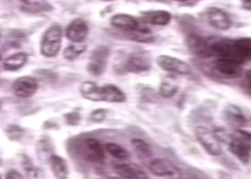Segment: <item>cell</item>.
<instances>
[{
    "label": "cell",
    "instance_id": "cell-1",
    "mask_svg": "<svg viewBox=\"0 0 251 179\" xmlns=\"http://www.w3.org/2000/svg\"><path fill=\"white\" fill-rule=\"evenodd\" d=\"M211 53L217 58H228L244 64L251 57V39L249 37L214 39L211 42Z\"/></svg>",
    "mask_w": 251,
    "mask_h": 179
},
{
    "label": "cell",
    "instance_id": "cell-2",
    "mask_svg": "<svg viewBox=\"0 0 251 179\" xmlns=\"http://www.w3.org/2000/svg\"><path fill=\"white\" fill-rule=\"evenodd\" d=\"M229 151L243 164H249L251 158V132L237 129L229 140Z\"/></svg>",
    "mask_w": 251,
    "mask_h": 179
},
{
    "label": "cell",
    "instance_id": "cell-3",
    "mask_svg": "<svg viewBox=\"0 0 251 179\" xmlns=\"http://www.w3.org/2000/svg\"><path fill=\"white\" fill-rule=\"evenodd\" d=\"M62 28L59 24L50 25L42 36L40 42V52L47 58L55 57L62 45Z\"/></svg>",
    "mask_w": 251,
    "mask_h": 179
},
{
    "label": "cell",
    "instance_id": "cell-4",
    "mask_svg": "<svg viewBox=\"0 0 251 179\" xmlns=\"http://www.w3.org/2000/svg\"><path fill=\"white\" fill-rule=\"evenodd\" d=\"M195 137L204 151L212 156H219L223 153L221 141L215 132L205 127H197L194 130Z\"/></svg>",
    "mask_w": 251,
    "mask_h": 179
},
{
    "label": "cell",
    "instance_id": "cell-5",
    "mask_svg": "<svg viewBox=\"0 0 251 179\" xmlns=\"http://www.w3.org/2000/svg\"><path fill=\"white\" fill-rule=\"evenodd\" d=\"M110 50L108 46L101 45L93 51L87 70L94 77L102 76L106 70L110 58Z\"/></svg>",
    "mask_w": 251,
    "mask_h": 179
},
{
    "label": "cell",
    "instance_id": "cell-6",
    "mask_svg": "<svg viewBox=\"0 0 251 179\" xmlns=\"http://www.w3.org/2000/svg\"><path fill=\"white\" fill-rule=\"evenodd\" d=\"M149 170L157 177L169 179H183L181 170L169 159L155 158L148 165Z\"/></svg>",
    "mask_w": 251,
    "mask_h": 179
},
{
    "label": "cell",
    "instance_id": "cell-7",
    "mask_svg": "<svg viewBox=\"0 0 251 179\" xmlns=\"http://www.w3.org/2000/svg\"><path fill=\"white\" fill-rule=\"evenodd\" d=\"M156 63L162 70L174 76H188L191 73V68L187 62L172 55H159L156 58Z\"/></svg>",
    "mask_w": 251,
    "mask_h": 179
},
{
    "label": "cell",
    "instance_id": "cell-8",
    "mask_svg": "<svg viewBox=\"0 0 251 179\" xmlns=\"http://www.w3.org/2000/svg\"><path fill=\"white\" fill-rule=\"evenodd\" d=\"M151 68V60L146 52H133L129 54L123 65V70L126 73L142 74L150 71Z\"/></svg>",
    "mask_w": 251,
    "mask_h": 179
},
{
    "label": "cell",
    "instance_id": "cell-9",
    "mask_svg": "<svg viewBox=\"0 0 251 179\" xmlns=\"http://www.w3.org/2000/svg\"><path fill=\"white\" fill-rule=\"evenodd\" d=\"M83 155L92 163L102 164L106 159L105 148L95 138H86L83 141Z\"/></svg>",
    "mask_w": 251,
    "mask_h": 179
},
{
    "label": "cell",
    "instance_id": "cell-10",
    "mask_svg": "<svg viewBox=\"0 0 251 179\" xmlns=\"http://www.w3.org/2000/svg\"><path fill=\"white\" fill-rule=\"evenodd\" d=\"M205 17L208 24L219 31H226L232 25L228 14L216 7L208 8L205 11Z\"/></svg>",
    "mask_w": 251,
    "mask_h": 179
},
{
    "label": "cell",
    "instance_id": "cell-11",
    "mask_svg": "<svg viewBox=\"0 0 251 179\" xmlns=\"http://www.w3.org/2000/svg\"><path fill=\"white\" fill-rule=\"evenodd\" d=\"M211 42L212 40L196 34H190L187 38L188 50L193 54L201 58H207L212 56Z\"/></svg>",
    "mask_w": 251,
    "mask_h": 179
},
{
    "label": "cell",
    "instance_id": "cell-12",
    "mask_svg": "<svg viewBox=\"0 0 251 179\" xmlns=\"http://www.w3.org/2000/svg\"><path fill=\"white\" fill-rule=\"evenodd\" d=\"M38 90V82L32 77H18L13 84V91L16 97L28 98L32 97Z\"/></svg>",
    "mask_w": 251,
    "mask_h": 179
},
{
    "label": "cell",
    "instance_id": "cell-13",
    "mask_svg": "<svg viewBox=\"0 0 251 179\" xmlns=\"http://www.w3.org/2000/svg\"><path fill=\"white\" fill-rule=\"evenodd\" d=\"M89 34V27L85 20L76 18L73 20L66 29L67 38L75 44L84 42Z\"/></svg>",
    "mask_w": 251,
    "mask_h": 179
},
{
    "label": "cell",
    "instance_id": "cell-14",
    "mask_svg": "<svg viewBox=\"0 0 251 179\" xmlns=\"http://www.w3.org/2000/svg\"><path fill=\"white\" fill-rule=\"evenodd\" d=\"M243 64L228 58H217L215 68L220 74L227 78H237L243 74Z\"/></svg>",
    "mask_w": 251,
    "mask_h": 179
},
{
    "label": "cell",
    "instance_id": "cell-15",
    "mask_svg": "<svg viewBox=\"0 0 251 179\" xmlns=\"http://www.w3.org/2000/svg\"><path fill=\"white\" fill-rule=\"evenodd\" d=\"M116 174L123 179H150L147 173L137 164H118L114 167Z\"/></svg>",
    "mask_w": 251,
    "mask_h": 179
},
{
    "label": "cell",
    "instance_id": "cell-16",
    "mask_svg": "<svg viewBox=\"0 0 251 179\" xmlns=\"http://www.w3.org/2000/svg\"><path fill=\"white\" fill-rule=\"evenodd\" d=\"M142 19L145 23L155 26H168L172 20L173 15L164 10H152L142 13Z\"/></svg>",
    "mask_w": 251,
    "mask_h": 179
},
{
    "label": "cell",
    "instance_id": "cell-17",
    "mask_svg": "<svg viewBox=\"0 0 251 179\" xmlns=\"http://www.w3.org/2000/svg\"><path fill=\"white\" fill-rule=\"evenodd\" d=\"M224 119L233 128L241 129L247 123L246 115L235 105H228L224 111Z\"/></svg>",
    "mask_w": 251,
    "mask_h": 179
},
{
    "label": "cell",
    "instance_id": "cell-18",
    "mask_svg": "<svg viewBox=\"0 0 251 179\" xmlns=\"http://www.w3.org/2000/svg\"><path fill=\"white\" fill-rule=\"evenodd\" d=\"M100 97L101 102L109 103H123L126 99L124 92L113 84H107L100 87Z\"/></svg>",
    "mask_w": 251,
    "mask_h": 179
},
{
    "label": "cell",
    "instance_id": "cell-19",
    "mask_svg": "<svg viewBox=\"0 0 251 179\" xmlns=\"http://www.w3.org/2000/svg\"><path fill=\"white\" fill-rule=\"evenodd\" d=\"M110 24L124 32L133 31L140 27L139 21L136 17L126 14H117L110 18Z\"/></svg>",
    "mask_w": 251,
    "mask_h": 179
},
{
    "label": "cell",
    "instance_id": "cell-20",
    "mask_svg": "<svg viewBox=\"0 0 251 179\" xmlns=\"http://www.w3.org/2000/svg\"><path fill=\"white\" fill-rule=\"evenodd\" d=\"M28 61V54L23 51H19L9 55L3 62V69L8 72H17L23 68Z\"/></svg>",
    "mask_w": 251,
    "mask_h": 179
},
{
    "label": "cell",
    "instance_id": "cell-21",
    "mask_svg": "<svg viewBox=\"0 0 251 179\" xmlns=\"http://www.w3.org/2000/svg\"><path fill=\"white\" fill-rule=\"evenodd\" d=\"M179 89V81L174 75L166 77L160 83L159 94L164 98L173 97Z\"/></svg>",
    "mask_w": 251,
    "mask_h": 179
},
{
    "label": "cell",
    "instance_id": "cell-22",
    "mask_svg": "<svg viewBox=\"0 0 251 179\" xmlns=\"http://www.w3.org/2000/svg\"><path fill=\"white\" fill-rule=\"evenodd\" d=\"M50 165L54 177L57 179H67L69 176V168L66 160L61 156L51 154L50 156Z\"/></svg>",
    "mask_w": 251,
    "mask_h": 179
},
{
    "label": "cell",
    "instance_id": "cell-23",
    "mask_svg": "<svg viewBox=\"0 0 251 179\" xmlns=\"http://www.w3.org/2000/svg\"><path fill=\"white\" fill-rule=\"evenodd\" d=\"M20 9L29 14H37L52 11V6L47 1H21Z\"/></svg>",
    "mask_w": 251,
    "mask_h": 179
},
{
    "label": "cell",
    "instance_id": "cell-24",
    "mask_svg": "<svg viewBox=\"0 0 251 179\" xmlns=\"http://www.w3.org/2000/svg\"><path fill=\"white\" fill-rule=\"evenodd\" d=\"M81 96L87 100L94 102H101L100 86L93 81L83 82L80 86Z\"/></svg>",
    "mask_w": 251,
    "mask_h": 179
},
{
    "label": "cell",
    "instance_id": "cell-25",
    "mask_svg": "<svg viewBox=\"0 0 251 179\" xmlns=\"http://www.w3.org/2000/svg\"><path fill=\"white\" fill-rule=\"evenodd\" d=\"M124 33L128 39L139 43H151L154 41V35L147 28L139 27L133 31Z\"/></svg>",
    "mask_w": 251,
    "mask_h": 179
},
{
    "label": "cell",
    "instance_id": "cell-26",
    "mask_svg": "<svg viewBox=\"0 0 251 179\" xmlns=\"http://www.w3.org/2000/svg\"><path fill=\"white\" fill-rule=\"evenodd\" d=\"M105 151L109 153L111 156L120 159V160H126L129 157L128 152L124 147L116 144V143H107L105 146Z\"/></svg>",
    "mask_w": 251,
    "mask_h": 179
},
{
    "label": "cell",
    "instance_id": "cell-27",
    "mask_svg": "<svg viewBox=\"0 0 251 179\" xmlns=\"http://www.w3.org/2000/svg\"><path fill=\"white\" fill-rule=\"evenodd\" d=\"M87 50V47L82 44H72L68 46L63 51V56L68 61H74L79 56L84 53Z\"/></svg>",
    "mask_w": 251,
    "mask_h": 179
},
{
    "label": "cell",
    "instance_id": "cell-28",
    "mask_svg": "<svg viewBox=\"0 0 251 179\" xmlns=\"http://www.w3.org/2000/svg\"><path fill=\"white\" fill-rule=\"evenodd\" d=\"M131 144L134 148V150L136 151V153L142 156V157H151L152 154V151L151 146L143 139L140 138H133L131 140Z\"/></svg>",
    "mask_w": 251,
    "mask_h": 179
},
{
    "label": "cell",
    "instance_id": "cell-29",
    "mask_svg": "<svg viewBox=\"0 0 251 179\" xmlns=\"http://www.w3.org/2000/svg\"><path fill=\"white\" fill-rule=\"evenodd\" d=\"M23 133L24 130L18 125H10L6 130V134L11 140H19L23 136Z\"/></svg>",
    "mask_w": 251,
    "mask_h": 179
},
{
    "label": "cell",
    "instance_id": "cell-30",
    "mask_svg": "<svg viewBox=\"0 0 251 179\" xmlns=\"http://www.w3.org/2000/svg\"><path fill=\"white\" fill-rule=\"evenodd\" d=\"M107 115H108V110L99 108L92 112V114L90 115V120L94 123H100L106 119Z\"/></svg>",
    "mask_w": 251,
    "mask_h": 179
},
{
    "label": "cell",
    "instance_id": "cell-31",
    "mask_svg": "<svg viewBox=\"0 0 251 179\" xmlns=\"http://www.w3.org/2000/svg\"><path fill=\"white\" fill-rule=\"evenodd\" d=\"M65 119L69 125L75 126V125H78L81 120V116L78 112H71L69 114H65Z\"/></svg>",
    "mask_w": 251,
    "mask_h": 179
},
{
    "label": "cell",
    "instance_id": "cell-32",
    "mask_svg": "<svg viewBox=\"0 0 251 179\" xmlns=\"http://www.w3.org/2000/svg\"><path fill=\"white\" fill-rule=\"evenodd\" d=\"M6 179H24L23 177L21 176V174H19L17 171L15 170H11L8 172L7 176H6Z\"/></svg>",
    "mask_w": 251,
    "mask_h": 179
},
{
    "label": "cell",
    "instance_id": "cell-33",
    "mask_svg": "<svg viewBox=\"0 0 251 179\" xmlns=\"http://www.w3.org/2000/svg\"><path fill=\"white\" fill-rule=\"evenodd\" d=\"M245 82H246L247 87L250 89V91L251 92V69L248 70L245 74Z\"/></svg>",
    "mask_w": 251,
    "mask_h": 179
},
{
    "label": "cell",
    "instance_id": "cell-34",
    "mask_svg": "<svg viewBox=\"0 0 251 179\" xmlns=\"http://www.w3.org/2000/svg\"><path fill=\"white\" fill-rule=\"evenodd\" d=\"M241 7H242V9H244L246 11H251V0H244V1H242Z\"/></svg>",
    "mask_w": 251,
    "mask_h": 179
},
{
    "label": "cell",
    "instance_id": "cell-35",
    "mask_svg": "<svg viewBox=\"0 0 251 179\" xmlns=\"http://www.w3.org/2000/svg\"><path fill=\"white\" fill-rule=\"evenodd\" d=\"M121 179V178H112V179Z\"/></svg>",
    "mask_w": 251,
    "mask_h": 179
},
{
    "label": "cell",
    "instance_id": "cell-36",
    "mask_svg": "<svg viewBox=\"0 0 251 179\" xmlns=\"http://www.w3.org/2000/svg\"><path fill=\"white\" fill-rule=\"evenodd\" d=\"M1 40H2V36H1V34H0V42H1Z\"/></svg>",
    "mask_w": 251,
    "mask_h": 179
},
{
    "label": "cell",
    "instance_id": "cell-37",
    "mask_svg": "<svg viewBox=\"0 0 251 179\" xmlns=\"http://www.w3.org/2000/svg\"><path fill=\"white\" fill-rule=\"evenodd\" d=\"M0 61H1V54H0Z\"/></svg>",
    "mask_w": 251,
    "mask_h": 179
},
{
    "label": "cell",
    "instance_id": "cell-38",
    "mask_svg": "<svg viewBox=\"0 0 251 179\" xmlns=\"http://www.w3.org/2000/svg\"><path fill=\"white\" fill-rule=\"evenodd\" d=\"M0 108H1V102H0Z\"/></svg>",
    "mask_w": 251,
    "mask_h": 179
},
{
    "label": "cell",
    "instance_id": "cell-39",
    "mask_svg": "<svg viewBox=\"0 0 251 179\" xmlns=\"http://www.w3.org/2000/svg\"><path fill=\"white\" fill-rule=\"evenodd\" d=\"M0 179H1V176H0Z\"/></svg>",
    "mask_w": 251,
    "mask_h": 179
}]
</instances>
